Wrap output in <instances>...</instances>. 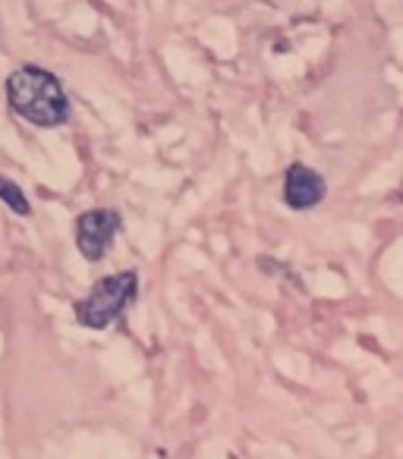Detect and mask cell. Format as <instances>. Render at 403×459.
Here are the masks:
<instances>
[{
  "mask_svg": "<svg viewBox=\"0 0 403 459\" xmlns=\"http://www.w3.org/2000/svg\"><path fill=\"white\" fill-rule=\"evenodd\" d=\"M0 198L7 202V208L13 211V214H20V217H29V214H32V204H29L26 192H22L16 183H10L7 177H0Z\"/></svg>",
  "mask_w": 403,
  "mask_h": 459,
  "instance_id": "5",
  "label": "cell"
},
{
  "mask_svg": "<svg viewBox=\"0 0 403 459\" xmlns=\"http://www.w3.org/2000/svg\"><path fill=\"white\" fill-rule=\"evenodd\" d=\"M120 230V214L110 208H95L79 214L76 221V246L89 262H101Z\"/></svg>",
  "mask_w": 403,
  "mask_h": 459,
  "instance_id": "3",
  "label": "cell"
},
{
  "mask_svg": "<svg viewBox=\"0 0 403 459\" xmlns=\"http://www.w3.org/2000/svg\"><path fill=\"white\" fill-rule=\"evenodd\" d=\"M7 101L13 114H20L35 126H60L70 117L64 85L57 82V76L39 70V66H22V70L10 73Z\"/></svg>",
  "mask_w": 403,
  "mask_h": 459,
  "instance_id": "1",
  "label": "cell"
},
{
  "mask_svg": "<svg viewBox=\"0 0 403 459\" xmlns=\"http://www.w3.org/2000/svg\"><path fill=\"white\" fill-rule=\"evenodd\" d=\"M325 198V179L306 164H293L284 177V202L293 211H309Z\"/></svg>",
  "mask_w": 403,
  "mask_h": 459,
  "instance_id": "4",
  "label": "cell"
},
{
  "mask_svg": "<svg viewBox=\"0 0 403 459\" xmlns=\"http://www.w3.org/2000/svg\"><path fill=\"white\" fill-rule=\"evenodd\" d=\"M136 293H139V274L136 271H120V274L104 277V281H98L92 287V293L85 299L76 302L79 325L101 331V327H108L110 321H117L133 306Z\"/></svg>",
  "mask_w": 403,
  "mask_h": 459,
  "instance_id": "2",
  "label": "cell"
}]
</instances>
